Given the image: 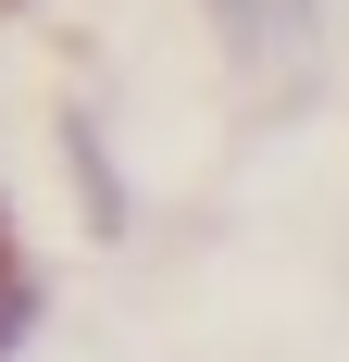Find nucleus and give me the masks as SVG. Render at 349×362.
Wrapping results in <instances>:
<instances>
[{"label": "nucleus", "mask_w": 349, "mask_h": 362, "mask_svg": "<svg viewBox=\"0 0 349 362\" xmlns=\"http://www.w3.org/2000/svg\"><path fill=\"white\" fill-rule=\"evenodd\" d=\"M212 37H225L237 88H262V112H300L324 63V0H212Z\"/></svg>", "instance_id": "1"}, {"label": "nucleus", "mask_w": 349, "mask_h": 362, "mask_svg": "<svg viewBox=\"0 0 349 362\" xmlns=\"http://www.w3.org/2000/svg\"><path fill=\"white\" fill-rule=\"evenodd\" d=\"M63 163H75V187H88V225L125 238V225H138V187L112 175V138H100V112H88V100L63 112Z\"/></svg>", "instance_id": "2"}, {"label": "nucleus", "mask_w": 349, "mask_h": 362, "mask_svg": "<svg viewBox=\"0 0 349 362\" xmlns=\"http://www.w3.org/2000/svg\"><path fill=\"white\" fill-rule=\"evenodd\" d=\"M37 313H50V288H37V262H25V250H0V362H13V350L37 337Z\"/></svg>", "instance_id": "3"}, {"label": "nucleus", "mask_w": 349, "mask_h": 362, "mask_svg": "<svg viewBox=\"0 0 349 362\" xmlns=\"http://www.w3.org/2000/svg\"><path fill=\"white\" fill-rule=\"evenodd\" d=\"M0 250H13V213H0Z\"/></svg>", "instance_id": "4"}, {"label": "nucleus", "mask_w": 349, "mask_h": 362, "mask_svg": "<svg viewBox=\"0 0 349 362\" xmlns=\"http://www.w3.org/2000/svg\"><path fill=\"white\" fill-rule=\"evenodd\" d=\"M0 13H13V0H0Z\"/></svg>", "instance_id": "5"}]
</instances>
